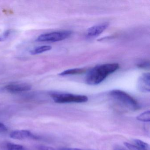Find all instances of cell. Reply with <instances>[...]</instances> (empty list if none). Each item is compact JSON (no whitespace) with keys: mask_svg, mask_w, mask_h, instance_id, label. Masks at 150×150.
I'll list each match as a JSON object with an SVG mask.
<instances>
[{"mask_svg":"<svg viewBox=\"0 0 150 150\" xmlns=\"http://www.w3.org/2000/svg\"><path fill=\"white\" fill-rule=\"evenodd\" d=\"M7 150H27L23 146L13 143H8L6 145Z\"/></svg>","mask_w":150,"mask_h":150,"instance_id":"obj_13","label":"cell"},{"mask_svg":"<svg viewBox=\"0 0 150 150\" xmlns=\"http://www.w3.org/2000/svg\"><path fill=\"white\" fill-rule=\"evenodd\" d=\"M13 32V30H8L0 35V42H4L7 40L10 37V35H12Z\"/></svg>","mask_w":150,"mask_h":150,"instance_id":"obj_14","label":"cell"},{"mask_svg":"<svg viewBox=\"0 0 150 150\" xmlns=\"http://www.w3.org/2000/svg\"><path fill=\"white\" fill-rule=\"evenodd\" d=\"M8 129L5 124L0 122V132H5L7 131Z\"/></svg>","mask_w":150,"mask_h":150,"instance_id":"obj_17","label":"cell"},{"mask_svg":"<svg viewBox=\"0 0 150 150\" xmlns=\"http://www.w3.org/2000/svg\"><path fill=\"white\" fill-rule=\"evenodd\" d=\"M137 119L138 121L143 122H150V110L145 111L137 116Z\"/></svg>","mask_w":150,"mask_h":150,"instance_id":"obj_12","label":"cell"},{"mask_svg":"<svg viewBox=\"0 0 150 150\" xmlns=\"http://www.w3.org/2000/svg\"><path fill=\"white\" fill-rule=\"evenodd\" d=\"M38 150H58L51 146H39L38 147Z\"/></svg>","mask_w":150,"mask_h":150,"instance_id":"obj_16","label":"cell"},{"mask_svg":"<svg viewBox=\"0 0 150 150\" xmlns=\"http://www.w3.org/2000/svg\"><path fill=\"white\" fill-rule=\"evenodd\" d=\"M52 98L55 102L59 103H82L88 100L87 96L70 93H52Z\"/></svg>","mask_w":150,"mask_h":150,"instance_id":"obj_3","label":"cell"},{"mask_svg":"<svg viewBox=\"0 0 150 150\" xmlns=\"http://www.w3.org/2000/svg\"><path fill=\"white\" fill-rule=\"evenodd\" d=\"M72 34L69 30L55 31L40 35L36 39L40 42H57L63 41L69 38Z\"/></svg>","mask_w":150,"mask_h":150,"instance_id":"obj_4","label":"cell"},{"mask_svg":"<svg viewBox=\"0 0 150 150\" xmlns=\"http://www.w3.org/2000/svg\"><path fill=\"white\" fill-rule=\"evenodd\" d=\"M108 26L109 23L106 22L93 26L87 30L86 36L88 38L96 37L102 34Z\"/></svg>","mask_w":150,"mask_h":150,"instance_id":"obj_7","label":"cell"},{"mask_svg":"<svg viewBox=\"0 0 150 150\" xmlns=\"http://www.w3.org/2000/svg\"><path fill=\"white\" fill-rule=\"evenodd\" d=\"M31 89V86L25 83H12L4 87L3 89L8 93H21L29 91Z\"/></svg>","mask_w":150,"mask_h":150,"instance_id":"obj_5","label":"cell"},{"mask_svg":"<svg viewBox=\"0 0 150 150\" xmlns=\"http://www.w3.org/2000/svg\"><path fill=\"white\" fill-rule=\"evenodd\" d=\"M114 150H125L123 148H122V147H116L115 148Z\"/></svg>","mask_w":150,"mask_h":150,"instance_id":"obj_19","label":"cell"},{"mask_svg":"<svg viewBox=\"0 0 150 150\" xmlns=\"http://www.w3.org/2000/svg\"><path fill=\"white\" fill-rule=\"evenodd\" d=\"M110 95L125 110L136 111L140 108V105L137 100L124 91L117 89L112 90L110 92Z\"/></svg>","mask_w":150,"mask_h":150,"instance_id":"obj_2","label":"cell"},{"mask_svg":"<svg viewBox=\"0 0 150 150\" xmlns=\"http://www.w3.org/2000/svg\"><path fill=\"white\" fill-rule=\"evenodd\" d=\"M52 48V47L50 45H42L36 47L35 49L31 50L30 51V53L33 55H37L50 50Z\"/></svg>","mask_w":150,"mask_h":150,"instance_id":"obj_9","label":"cell"},{"mask_svg":"<svg viewBox=\"0 0 150 150\" xmlns=\"http://www.w3.org/2000/svg\"><path fill=\"white\" fill-rule=\"evenodd\" d=\"M10 137L11 138L19 140L26 139H37L39 138L38 136L34 135L31 132L27 130L13 131L10 133Z\"/></svg>","mask_w":150,"mask_h":150,"instance_id":"obj_6","label":"cell"},{"mask_svg":"<svg viewBox=\"0 0 150 150\" xmlns=\"http://www.w3.org/2000/svg\"><path fill=\"white\" fill-rule=\"evenodd\" d=\"M135 145L141 150H150V145L147 143L139 139L134 140Z\"/></svg>","mask_w":150,"mask_h":150,"instance_id":"obj_11","label":"cell"},{"mask_svg":"<svg viewBox=\"0 0 150 150\" xmlns=\"http://www.w3.org/2000/svg\"><path fill=\"white\" fill-rule=\"evenodd\" d=\"M117 63L103 64L95 67L87 74L86 82L89 85H96L102 82L110 74L119 68Z\"/></svg>","mask_w":150,"mask_h":150,"instance_id":"obj_1","label":"cell"},{"mask_svg":"<svg viewBox=\"0 0 150 150\" xmlns=\"http://www.w3.org/2000/svg\"><path fill=\"white\" fill-rule=\"evenodd\" d=\"M124 144L130 150H141L136 145H132V144H129V143H127V142H124Z\"/></svg>","mask_w":150,"mask_h":150,"instance_id":"obj_15","label":"cell"},{"mask_svg":"<svg viewBox=\"0 0 150 150\" xmlns=\"http://www.w3.org/2000/svg\"><path fill=\"white\" fill-rule=\"evenodd\" d=\"M150 74H143L139 78L137 82L138 88L141 92L149 93L150 90Z\"/></svg>","mask_w":150,"mask_h":150,"instance_id":"obj_8","label":"cell"},{"mask_svg":"<svg viewBox=\"0 0 150 150\" xmlns=\"http://www.w3.org/2000/svg\"><path fill=\"white\" fill-rule=\"evenodd\" d=\"M58 150H82L81 149L79 148H69V147H63V148H59Z\"/></svg>","mask_w":150,"mask_h":150,"instance_id":"obj_18","label":"cell"},{"mask_svg":"<svg viewBox=\"0 0 150 150\" xmlns=\"http://www.w3.org/2000/svg\"><path fill=\"white\" fill-rule=\"evenodd\" d=\"M86 71L83 68H75V69H69L65 70L59 74L60 76H65V75H73V74H80L83 73Z\"/></svg>","mask_w":150,"mask_h":150,"instance_id":"obj_10","label":"cell"}]
</instances>
